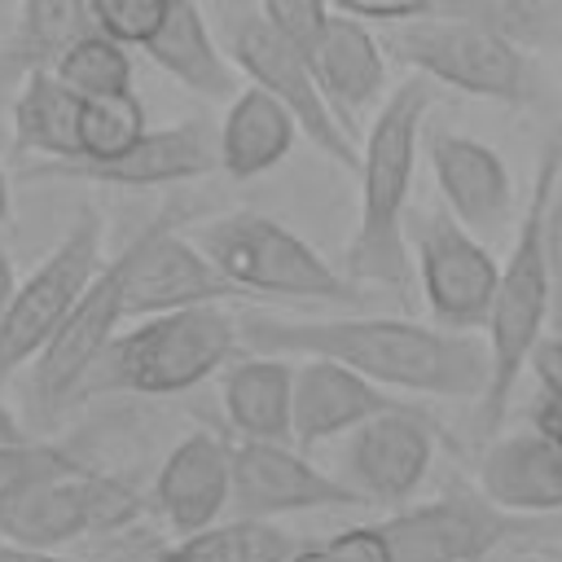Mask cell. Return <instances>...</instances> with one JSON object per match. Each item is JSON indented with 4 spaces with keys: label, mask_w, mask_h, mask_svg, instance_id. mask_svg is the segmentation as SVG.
Masks as SVG:
<instances>
[{
    "label": "cell",
    "mask_w": 562,
    "mask_h": 562,
    "mask_svg": "<svg viewBox=\"0 0 562 562\" xmlns=\"http://www.w3.org/2000/svg\"><path fill=\"white\" fill-rule=\"evenodd\" d=\"M531 430H540L544 439H553L562 448V400L536 395V404H531Z\"/></svg>",
    "instance_id": "cell-36"
},
{
    "label": "cell",
    "mask_w": 562,
    "mask_h": 562,
    "mask_svg": "<svg viewBox=\"0 0 562 562\" xmlns=\"http://www.w3.org/2000/svg\"><path fill=\"white\" fill-rule=\"evenodd\" d=\"M228 496H233V443H224L215 430H193L167 452L149 492V514L162 518L171 536H189L220 522Z\"/></svg>",
    "instance_id": "cell-16"
},
{
    "label": "cell",
    "mask_w": 562,
    "mask_h": 562,
    "mask_svg": "<svg viewBox=\"0 0 562 562\" xmlns=\"http://www.w3.org/2000/svg\"><path fill=\"white\" fill-rule=\"evenodd\" d=\"M123 325H127V312H123L119 272H114V263H105L97 272V281L83 290V299L75 303V312L57 325V334L31 360L26 400H31L35 417H53L75 404L83 373L97 364V356L110 347V338Z\"/></svg>",
    "instance_id": "cell-15"
},
{
    "label": "cell",
    "mask_w": 562,
    "mask_h": 562,
    "mask_svg": "<svg viewBox=\"0 0 562 562\" xmlns=\"http://www.w3.org/2000/svg\"><path fill=\"white\" fill-rule=\"evenodd\" d=\"M426 158H430L435 184L443 189L448 211L470 233H479L483 241L505 233V220L514 211V180L505 158L492 145L465 132H435L426 140Z\"/></svg>",
    "instance_id": "cell-19"
},
{
    "label": "cell",
    "mask_w": 562,
    "mask_h": 562,
    "mask_svg": "<svg viewBox=\"0 0 562 562\" xmlns=\"http://www.w3.org/2000/svg\"><path fill=\"white\" fill-rule=\"evenodd\" d=\"M101 233H105L101 211L83 206L66 224L61 241L18 281L13 299L0 312V382L40 356V347L57 334V325L75 312L83 290L97 281V272L105 268Z\"/></svg>",
    "instance_id": "cell-8"
},
{
    "label": "cell",
    "mask_w": 562,
    "mask_h": 562,
    "mask_svg": "<svg viewBox=\"0 0 562 562\" xmlns=\"http://www.w3.org/2000/svg\"><path fill=\"white\" fill-rule=\"evenodd\" d=\"M382 44L395 61L430 83H448L465 97H483L509 110H527L540 101V75L527 48L492 35L487 26L430 9L417 18L386 22Z\"/></svg>",
    "instance_id": "cell-5"
},
{
    "label": "cell",
    "mask_w": 562,
    "mask_h": 562,
    "mask_svg": "<svg viewBox=\"0 0 562 562\" xmlns=\"http://www.w3.org/2000/svg\"><path fill=\"white\" fill-rule=\"evenodd\" d=\"M202 255L241 290L268 299H303V303H360V285L338 277L316 246L290 233L281 220L263 211H224L193 228Z\"/></svg>",
    "instance_id": "cell-7"
},
{
    "label": "cell",
    "mask_w": 562,
    "mask_h": 562,
    "mask_svg": "<svg viewBox=\"0 0 562 562\" xmlns=\"http://www.w3.org/2000/svg\"><path fill=\"white\" fill-rule=\"evenodd\" d=\"M294 549V536L272 527V518L233 514L228 522L176 536V544H167L154 562H290Z\"/></svg>",
    "instance_id": "cell-25"
},
{
    "label": "cell",
    "mask_w": 562,
    "mask_h": 562,
    "mask_svg": "<svg viewBox=\"0 0 562 562\" xmlns=\"http://www.w3.org/2000/svg\"><path fill=\"white\" fill-rule=\"evenodd\" d=\"M53 70L79 92V97H110V92H132V53L127 44L110 40L105 31L79 35Z\"/></svg>",
    "instance_id": "cell-28"
},
{
    "label": "cell",
    "mask_w": 562,
    "mask_h": 562,
    "mask_svg": "<svg viewBox=\"0 0 562 562\" xmlns=\"http://www.w3.org/2000/svg\"><path fill=\"white\" fill-rule=\"evenodd\" d=\"M211 22L215 35L224 44V53L233 57L237 75L263 92H272L303 127V136L334 158L338 167H360V140L338 123V114L329 110L312 57L263 13L259 0H215L211 4Z\"/></svg>",
    "instance_id": "cell-6"
},
{
    "label": "cell",
    "mask_w": 562,
    "mask_h": 562,
    "mask_svg": "<svg viewBox=\"0 0 562 562\" xmlns=\"http://www.w3.org/2000/svg\"><path fill=\"white\" fill-rule=\"evenodd\" d=\"M312 70L316 83L329 101V110L338 114V123L364 140V114L382 105V88H386V44L382 35H373V26L356 13L334 9L321 40L312 44Z\"/></svg>",
    "instance_id": "cell-17"
},
{
    "label": "cell",
    "mask_w": 562,
    "mask_h": 562,
    "mask_svg": "<svg viewBox=\"0 0 562 562\" xmlns=\"http://www.w3.org/2000/svg\"><path fill=\"white\" fill-rule=\"evenodd\" d=\"M237 356H246V342L233 299L140 316L110 338L83 373L75 404L92 395H184L224 373Z\"/></svg>",
    "instance_id": "cell-3"
},
{
    "label": "cell",
    "mask_w": 562,
    "mask_h": 562,
    "mask_svg": "<svg viewBox=\"0 0 562 562\" xmlns=\"http://www.w3.org/2000/svg\"><path fill=\"white\" fill-rule=\"evenodd\" d=\"M13 439H26V430H22V422L4 408V400H0V443H13Z\"/></svg>",
    "instance_id": "cell-40"
},
{
    "label": "cell",
    "mask_w": 562,
    "mask_h": 562,
    "mask_svg": "<svg viewBox=\"0 0 562 562\" xmlns=\"http://www.w3.org/2000/svg\"><path fill=\"white\" fill-rule=\"evenodd\" d=\"M110 263L119 272L127 321L162 316V312H180V307L220 303V299H237L241 294L202 255V246L180 233V215L176 211H167L149 228H140Z\"/></svg>",
    "instance_id": "cell-11"
},
{
    "label": "cell",
    "mask_w": 562,
    "mask_h": 562,
    "mask_svg": "<svg viewBox=\"0 0 562 562\" xmlns=\"http://www.w3.org/2000/svg\"><path fill=\"white\" fill-rule=\"evenodd\" d=\"M430 79L408 75L373 110V123L360 140V206L356 233L347 241V277L360 285H382L391 294L408 290L413 250H408V193L422 149V123L430 114Z\"/></svg>",
    "instance_id": "cell-2"
},
{
    "label": "cell",
    "mask_w": 562,
    "mask_h": 562,
    "mask_svg": "<svg viewBox=\"0 0 562 562\" xmlns=\"http://www.w3.org/2000/svg\"><path fill=\"white\" fill-rule=\"evenodd\" d=\"M241 342L259 356H329L378 386L439 395V400H483L492 360L487 342L470 334L422 325L408 316H272L241 312Z\"/></svg>",
    "instance_id": "cell-1"
},
{
    "label": "cell",
    "mask_w": 562,
    "mask_h": 562,
    "mask_svg": "<svg viewBox=\"0 0 562 562\" xmlns=\"http://www.w3.org/2000/svg\"><path fill=\"white\" fill-rule=\"evenodd\" d=\"M79 114L83 97L53 70L26 66L13 97V140L35 158H75L79 154Z\"/></svg>",
    "instance_id": "cell-24"
},
{
    "label": "cell",
    "mask_w": 562,
    "mask_h": 562,
    "mask_svg": "<svg viewBox=\"0 0 562 562\" xmlns=\"http://www.w3.org/2000/svg\"><path fill=\"white\" fill-rule=\"evenodd\" d=\"M88 31H97L92 0H22L13 57L22 66H53Z\"/></svg>",
    "instance_id": "cell-26"
},
{
    "label": "cell",
    "mask_w": 562,
    "mask_h": 562,
    "mask_svg": "<svg viewBox=\"0 0 562 562\" xmlns=\"http://www.w3.org/2000/svg\"><path fill=\"white\" fill-rule=\"evenodd\" d=\"M299 136H303L299 119L272 92L246 83L233 92L220 123V171L228 180H255L272 171L294 149Z\"/></svg>",
    "instance_id": "cell-23"
},
{
    "label": "cell",
    "mask_w": 562,
    "mask_h": 562,
    "mask_svg": "<svg viewBox=\"0 0 562 562\" xmlns=\"http://www.w3.org/2000/svg\"><path fill=\"white\" fill-rule=\"evenodd\" d=\"M487 562H558V558H553V553H549V558H540V553H527V549H518V544L509 540V544H501V549H496Z\"/></svg>",
    "instance_id": "cell-38"
},
{
    "label": "cell",
    "mask_w": 562,
    "mask_h": 562,
    "mask_svg": "<svg viewBox=\"0 0 562 562\" xmlns=\"http://www.w3.org/2000/svg\"><path fill=\"white\" fill-rule=\"evenodd\" d=\"M13 290H18V277H13V263H9V255L0 250V312H4V303L13 299Z\"/></svg>",
    "instance_id": "cell-39"
},
{
    "label": "cell",
    "mask_w": 562,
    "mask_h": 562,
    "mask_svg": "<svg viewBox=\"0 0 562 562\" xmlns=\"http://www.w3.org/2000/svg\"><path fill=\"white\" fill-rule=\"evenodd\" d=\"M527 373L536 378L540 395L562 400V334H558V329H544V334H540V342H536L531 356H527Z\"/></svg>",
    "instance_id": "cell-34"
},
{
    "label": "cell",
    "mask_w": 562,
    "mask_h": 562,
    "mask_svg": "<svg viewBox=\"0 0 562 562\" xmlns=\"http://www.w3.org/2000/svg\"><path fill=\"white\" fill-rule=\"evenodd\" d=\"M334 9H342V13H356V18H364V22H400V18H417V13H430V9H439L443 0H329Z\"/></svg>",
    "instance_id": "cell-35"
},
{
    "label": "cell",
    "mask_w": 562,
    "mask_h": 562,
    "mask_svg": "<svg viewBox=\"0 0 562 562\" xmlns=\"http://www.w3.org/2000/svg\"><path fill=\"white\" fill-rule=\"evenodd\" d=\"M220 167V132L206 119H184L171 127H149L114 158H35L22 180H70V184H110V189H158L180 180H202Z\"/></svg>",
    "instance_id": "cell-12"
},
{
    "label": "cell",
    "mask_w": 562,
    "mask_h": 562,
    "mask_svg": "<svg viewBox=\"0 0 562 562\" xmlns=\"http://www.w3.org/2000/svg\"><path fill=\"white\" fill-rule=\"evenodd\" d=\"M259 4L303 53H312V44L321 40V31H325V22L334 13L329 0H259Z\"/></svg>",
    "instance_id": "cell-31"
},
{
    "label": "cell",
    "mask_w": 562,
    "mask_h": 562,
    "mask_svg": "<svg viewBox=\"0 0 562 562\" xmlns=\"http://www.w3.org/2000/svg\"><path fill=\"white\" fill-rule=\"evenodd\" d=\"M145 509L149 501L132 483L101 474L92 465H79L66 474H48L22 487L18 496H9L0 540L26 544V549H66L92 531H123Z\"/></svg>",
    "instance_id": "cell-9"
},
{
    "label": "cell",
    "mask_w": 562,
    "mask_h": 562,
    "mask_svg": "<svg viewBox=\"0 0 562 562\" xmlns=\"http://www.w3.org/2000/svg\"><path fill=\"white\" fill-rule=\"evenodd\" d=\"M562 171V123L544 136L540 154H536V176H531V193L527 206L518 211V228H514V246L509 259L501 268L496 281V299H492V316H487V360H492V378L487 391L479 400V435H501L505 417H509V400L518 386V373L527 369L531 347L540 342V334L549 329V259H544V211H549V193L553 180Z\"/></svg>",
    "instance_id": "cell-4"
},
{
    "label": "cell",
    "mask_w": 562,
    "mask_h": 562,
    "mask_svg": "<svg viewBox=\"0 0 562 562\" xmlns=\"http://www.w3.org/2000/svg\"><path fill=\"white\" fill-rule=\"evenodd\" d=\"M364 505L334 470H321L290 439H237L233 443V496L228 509L241 518H281L307 509H356Z\"/></svg>",
    "instance_id": "cell-14"
},
{
    "label": "cell",
    "mask_w": 562,
    "mask_h": 562,
    "mask_svg": "<svg viewBox=\"0 0 562 562\" xmlns=\"http://www.w3.org/2000/svg\"><path fill=\"white\" fill-rule=\"evenodd\" d=\"M149 132L145 105L136 92H110V97H83L79 114V154L75 158H114L132 140Z\"/></svg>",
    "instance_id": "cell-29"
},
{
    "label": "cell",
    "mask_w": 562,
    "mask_h": 562,
    "mask_svg": "<svg viewBox=\"0 0 562 562\" xmlns=\"http://www.w3.org/2000/svg\"><path fill=\"white\" fill-rule=\"evenodd\" d=\"M171 0H92L97 13V31H105L110 40L127 44V48H145V40L162 26Z\"/></svg>",
    "instance_id": "cell-30"
},
{
    "label": "cell",
    "mask_w": 562,
    "mask_h": 562,
    "mask_svg": "<svg viewBox=\"0 0 562 562\" xmlns=\"http://www.w3.org/2000/svg\"><path fill=\"white\" fill-rule=\"evenodd\" d=\"M290 562H329V549L325 544H299L290 553Z\"/></svg>",
    "instance_id": "cell-41"
},
{
    "label": "cell",
    "mask_w": 562,
    "mask_h": 562,
    "mask_svg": "<svg viewBox=\"0 0 562 562\" xmlns=\"http://www.w3.org/2000/svg\"><path fill=\"white\" fill-rule=\"evenodd\" d=\"M145 57L167 70L180 88L206 101H233L237 92V66L224 53L215 22L198 0H171L162 26L145 40Z\"/></svg>",
    "instance_id": "cell-21"
},
{
    "label": "cell",
    "mask_w": 562,
    "mask_h": 562,
    "mask_svg": "<svg viewBox=\"0 0 562 562\" xmlns=\"http://www.w3.org/2000/svg\"><path fill=\"white\" fill-rule=\"evenodd\" d=\"M408 400L391 395L386 386H378L373 378L329 360V356H303L294 364V443L321 448L342 439L347 430H356L360 422L400 408Z\"/></svg>",
    "instance_id": "cell-18"
},
{
    "label": "cell",
    "mask_w": 562,
    "mask_h": 562,
    "mask_svg": "<svg viewBox=\"0 0 562 562\" xmlns=\"http://www.w3.org/2000/svg\"><path fill=\"white\" fill-rule=\"evenodd\" d=\"M329 562H391V540L382 527H347L325 540Z\"/></svg>",
    "instance_id": "cell-33"
},
{
    "label": "cell",
    "mask_w": 562,
    "mask_h": 562,
    "mask_svg": "<svg viewBox=\"0 0 562 562\" xmlns=\"http://www.w3.org/2000/svg\"><path fill=\"white\" fill-rule=\"evenodd\" d=\"M435 465V426L430 413L400 404L342 435L334 474L369 509H404Z\"/></svg>",
    "instance_id": "cell-13"
},
{
    "label": "cell",
    "mask_w": 562,
    "mask_h": 562,
    "mask_svg": "<svg viewBox=\"0 0 562 562\" xmlns=\"http://www.w3.org/2000/svg\"><path fill=\"white\" fill-rule=\"evenodd\" d=\"M553 558H558V562H562V544H558V549H553Z\"/></svg>",
    "instance_id": "cell-45"
},
{
    "label": "cell",
    "mask_w": 562,
    "mask_h": 562,
    "mask_svg": "<svg viewBox=\"0 0 562 562\" xmlns=\"http://www.w3.org/2000/svg\"><path fill=\"white\" fill-rule=\"evenodd\" d=\"M439 9L470 18L527 53L562 44V0H443Z\"/></svg>",
    "instance_id": "cell-27"
},
{
    "label": "cell",
    "mask_w": 562,
    "mask_h": 562,
    "mask_svg": "<svg viewBox=\"0 0 562 562\" xmlns=\"http://www.w3.org/2000/svg\"><path fill=\"white\" fill-rule=\"evenodd\" d=\"M408 250L435 321L457 334L483 329L501 281V263L492 259L487 241L470 233L452 211L422 206L408 211Z\"/></svg>",
    "instance_id": "cell-10"
},
{
    "label": "cell",
    "mask_w": 562,
    "mask_h": 562,
    "mask_svg": "<svg viewBox=\"0 0 562 562\" xmlns=\"http://www.w3.org/2000/svg\"><path fill=\"white\" fill-rule=\"evenodd\" d=\"M544 259H549V329L562 334V171L544 211Z\"/></svg>",
    "instance_id": "cell-32"
},
{
    "label": "cell",
    "mask_w": 562,
    "mask_h": 562,
    "mask_svg": "<svg viewBox=\"0 0 562 562\" xmlns=\"http://www.w3.org/2000/svg\"><path fill=\"white\" fill-rule=\"evenodd\" d=\"M0 562H88V558H70L61 549H26L13 540H0Z\"/></svg>",
    "instance_id": "cell-37"
},
{
    "label": "cell",
    "mask_w": 562,
    "mask_h": 562,
    "mask_svg": "<svg viewBox=\"0 0 562 562\" xmlns=\"http://www.w3.org/2000/svg\"><path fill=\"white\" fill-rule=\"evenodd\" d=\"M479 492L527 518V514H558L562 509V448L540 430L492 435L479 461Z\"/></svg>",
    "instance_id": "cell-20"
},
{
    "label": "cell",
    "mask_w": 562,
    "mask_h": 562,
    "mask_svg": "<svg viewBox=\"0 0 562 562\" xmlns=\"http://www.w3.org/2000/svg\"><path fill=\"white\" fill-rule=\"evenodd\" d=\"M9 215V176H4V167H0V220Z\"/></svg>",
    "instance_id": "cell-42"
},
{
    "label": "cell",
    "mask_w": 562,
    "mask_h": 562,
    "mask_svg": "<svg viewBox=\"0 0 562 562\" xmlns=\"http://www.w3.org/2000/svg\"><path fill=\"white\" fill-rule=\"evenodd\" d=\"M0 522H4V496H0Z\"/></svg>",
    "instance_id": "cell-44"
},
{
    "label": "cell",
    "mask_w": 562,
    "mask_h": 562,
    "mask_svg": "<svg viewBox=\"0 0 562 562\" xmlns=\"http://www.w3.org/2000/svg\"><path fill=\"white\" fill-rule=\"evenodd\" d=\"M391 562H422V558H391Z\"/></svg>",
    "instance_id": "cell-43"
},
{
    "label": "cell",
    "mask_w": 562,
    "mask_h": 562,
    "mask_svg": "<svg viewBox=\"0 0 562 562\" xmlns=\"http://www.w3.org/2000/svg\"><path fill=\"white\" fill-rule=\"evenodd\" d=\"M224 417L237 439L294 443V360L246 351L220 373Z\"/></svg>",
    "instance_id": "cell-22"
}]
</instances>
